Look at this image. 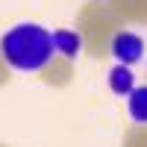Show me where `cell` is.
<instances>
[{
  "label": "cell",
  "mask_w": 147,
  "mask_h": 147,
  "mask_svg": "<svg viewBox=\"0 0 147 147\" xmlns=\"http://www.w3.org/2000/svg\"><path fill=\"white\" fill-rule=\"evenodd\" d=\"M109 53H112V59L118 65L132 68L144 59V38L132 30H118L112 35V41H109Z\"/></svg>",
  "instance_id": "2"
},
{
  "label": "cell",
  "mask_w": 147,
  "mask_h": 147,
  "mask_svg": "<svg viewBox=\"0 0 147 147\" xmlns=\"http://www.w3.org/2000/svg\"><path fill=\"white\" fill-rule=\"evenodd\" d=\"M106 82H109V91H112L115 97H129L138 88L136 85V74H132V68H127V65H115L112 71H109Z\"/></svg>",
  "instance_id": "4"
},
{
  "label": "cell",
  "mask_w": 147,
  "mask_h": 147,
  "mask_svg": "<svg viewBox=\"0 0 147 147\" xmlns=\"http://www.w3.org/2000/svg\"><path fill=\"white\" fill-rule=\"evenodd\" d=\"M56 53L53 32L35 21H21L0 35V59L21 74H35L50 65Z\"/></svg>",
  "instance_id": "1"
},
{
  "label": "cell",
  "mask_w": 147,
  "mask_h": 147,
  "mask_svg": "<svg viewBox=\"0 0 147 147\" xmlns=\"http://www.w3.org/2000/svg\"><path fill=\"white\" fill-rule=\"evenodd\" d=\"M127 112L136 124H147V85H138L127 97Z\"/></svg>",
  "instance_id": "5"
},
{
  "label": "cell",
  "mask_w": 147,
  "mask_h": 147,
  "mask_svg": "<svg viewBox=\"0 0 147 147\" xmlns=\"http://www.w3.org/2000/svg\"><path fill=\"white\" fill-rule=\"evenodd\" d=\"M53 47H56V53L59 56H65V59H77L82 53V35L77 30H68V27H59L53 30Z\"/></svg>",
  "instance_id": "3"
}]
</instances>
